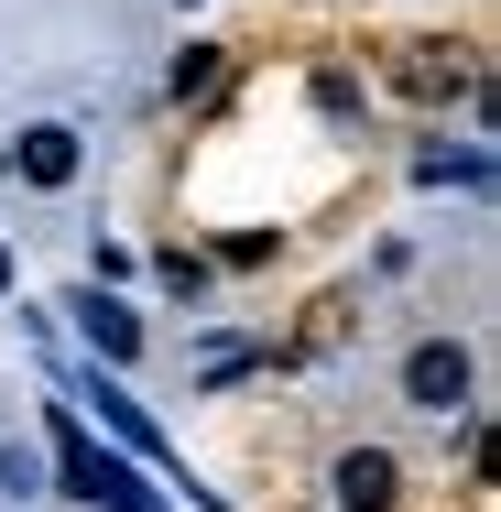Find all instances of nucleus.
Listing matches in <instances>:
<instances>
[{
  "instance_id": "nucleus-1",
  "label": "nucleus",
  "mask_w": 501,
  "mask_h": 512,
  "mask_svg": "<svg viewBox=\"0 0 501 512\" xmlns=\"http://www.w3.org/2000/svg\"><path fill=\"white\" fill-rule=\"evenodd\" d=\"M55 469H66V491L77 502H109V512H153V491H142V469H120V458H99L88 447V425L55 404Z\"/></svg>"
},
{
  "instance_id": "nucleus-2",
  "label": "nucleus",
  "mask_w": 501,
  "mask_h": 512,
  "mask_svg": "<svg viewBox=\"0 0 501 512\" xmlns=\"http://www.w3.org/2000/svg\"><path fill=\"white\" fill-rule=\"evenodd\" d=\"M403 404L458 414V404H469V349H458V338H425V349L403 360Z\"/></svg>"
},
{
  "instance_id": "nucleus-3",
  "label": "nucleus",
  "mask_w": 501,
  "mask_h": 512,
  "mask_svg": "<svg viewBox=\"0 0 501 512\" xmlns=\"http://www.w3.org/2000/svg\"><path fill=\"white\" fill-rule=\"evenodd\" d=\"M393 502H403L393 447H349V458H338V512H393Z\"/></svg>"
},
{
  "instance_id": "nucleus-4",
  "label": "nucleus",
  "mask_w": 501,
  "mask_h": 512,
  "mask_svg": "<svg viewBox=\"0 0 501 512\" xmlns=\"http://www.w3.org/2000/svg\"><path fill=\"white\" fill-rule=\"evenodd\" d=\"M11 164H22V186H77V131H66V120H44V131H22V142H11Z\"/></svg>"
},
{
  "instance_id": "nucleus-5",
  "label": "nucleus",
  "mask_w": 501,
  "mask_h": 512,
  "mask_svg": "<svg viewBox=\"0 0 501 512\" xmlns=\"http://www.w3.org/2000/svg\"><path fill=\"white\" fill-rule=\"evenodd\" d=\"M77 327H88V349H99V360H131V349H142V316L109 306V295H88V306H77Z\"/></svg>"
},
{
  "instance_id": "nucleus-6",
  "label": "nucleus",
  "mask_w": 501,
  "mask_h": 512,
  "mask_svg": "<svg viewBox=\"0 0 501 512\" xmlns=\"http://www.w3.org/2000/svg\"><path fill=\"white\" fill-rule=\"evenodd\" d=\"M99 414H109V425H120V436H131V447H142V458H164V447H153V425H142V404H131L120 382H99Z\"/></svg>"
},
{
  "instance_id": "nucleus-7",
  "label": "nucleus",
  "mask_w": 501,
  "mask_h": 512,
  "mask_svg": "<svg viewBox=\"0 0 501 512\" xmlns=\"http://www.w3.org/2000/svg\"><path fill=\"white\" fill-rule=\"evenodd\" d=\"M207 88H218V44H186L175 55V99H207Z\"/></svg>"
},
{
  "instance_id": "nucleus-8",
  "label": "nucleus",
  "mask_w": 501,
  "mask_h": 512,
  "mask_svg": "<svg viewBox=\"0 0 501 512\" xmlns=\"http://www.w3.org/2000/svg\"><path fill=\"white\" fill-rule=\"evenodd\" d=\"M0 295H11V251H0Z\"/></svg>"
},
{
  "instance_id": "nucleus-9",
  "label": "nucleus",
  "mask_w": 501,
  "mask_h": 512,
  "mask_svg": "<svg viewBox=\"0 0 501 512\" xmlns=\"http://www.w3.org/2000/svg\"><path fill=\"white\" fill-rule=\"evenodd\" d=\"M0 175H11V153H0Z\"/></svg>"
}]
</instances>
